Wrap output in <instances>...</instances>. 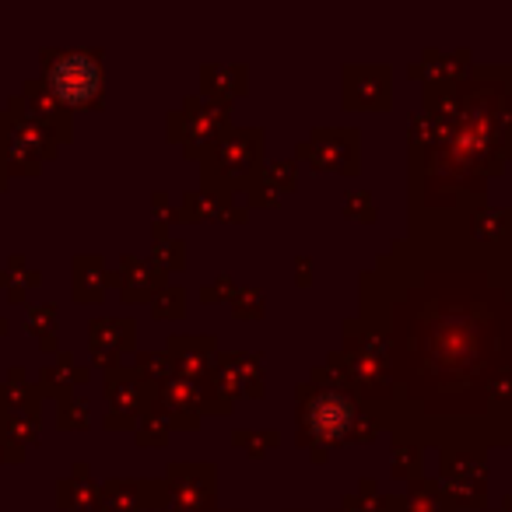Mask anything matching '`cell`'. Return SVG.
Returning a JSON list of instances; mask_svg holds the SVG:
<instances>
[{
  "label": "cell",
  "instance_id": "6da1fadb",
  "mask_svg": "<svg viewBox=\"0 0 512 512\" xmlns=\"http://www.w3.org/2000/svg\"><path fill=\"white\" fill-rule=\"evenodd\" d=\"M50 85L60 99L67 102H85L99 92V64L85 53H67L64 60H57L50 71Z\"/></svg>",
  "mask_w": 512,
  "mask_h": 512
},
{
  "label": "cell",
  "instance_id": "7a4b0ae2",
  "mask_svg": "<svg viewBox=\"0 0 512 512\" xmlns=\"http://www.w3.org/2000/svg\"><path fill=\"white\" fill-rule=\"evenodd\" d=\"M348 418H351V407L337 397H327L313 407V428L320 435H341L348 428Z\"/></svg>",
  "mask_w": 512,
  "mask_h": 512
}]
</instances>
